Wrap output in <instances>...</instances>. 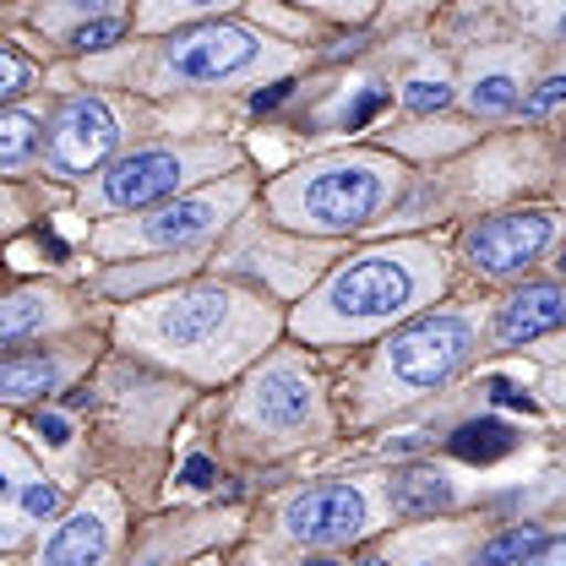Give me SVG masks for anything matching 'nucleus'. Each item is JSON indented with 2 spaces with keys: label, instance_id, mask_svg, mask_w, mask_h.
Here are the masks:
<instances>
[{
  "label": "nucleus",
  "instance_id": "obj_18",
  "mask_svg": "<svg viewBox=\"0 0 566 566\" xmlns=\"http://www.w3.org/2000/svg\"><path fill=\"white\" fill-rule=\"evenodd\" d=\"M44 327V300L39 294H11V300H0V344H17V338H28V333H39Z\"/></svg>",
  "mask_w": 566,
  "mask_h": 566
},
{
  "label": "nucleus",
  "instance_id": "obj_20",
  "mask_svg": "<svg viewBox=\"0 0 566 566\" xmlns=\"http://www.w3.org/2000/svg\"><path fill=\"white\" fill-rule=\"evenodd\" d=\"M469 104H474V115H501V109L517 104V82H512V76H485V82L469 93Z\"/></svg>",
  "mask_w": 566,
  "mask_h": 566
},
{
  "label": "nucleus",
  "instance_id": "obj_33",
  "mask_svg": "<svg viewBox=\"0 0 566 566\" xmlns=\"http://www.w3.org/2000/svg\"><path fill=\"white\" fill-rule=\"evenodd\" d=\"M305 566H344V562H327V556H322V562H305Z\"/></svg>",
  "mask_w": 566,
  "mask_h": 566
},
{
  "label": "nucleus",
  "instance_id": "obj_3",
  "mask_svg": "<svg viewBox=\"0 0 566 566\" xmlns=\"http://www.w3.org/2000/svg\"><path fill=\"white\" fill-rule=\"evenodd\" d=\"M409 294H415V279H409V268L392 262V256H359V262H349L338 279L327 283V305H333L338 316H349V322L392 316V311L409 305Z\"/></svg>",
  "mask_w": 566,
  "mask_h": 566
},
{
  "label": "nucleus",
  "instance_id": "obj_11",
  "mask_svg": "<svg viewBox=\"0 0 566 566\" xmlns=\"http://www.w3.org/2000/svg\"><path fill=\"white\" fill-rule=\"evenodd\" d=\"M109 551V528L98 512H71L55 528V539L44 545V566H98Z\"/></svg>",
  "mask_w": 566,
  "mask_h": 566
},
{
  "label": "nucleus",
  "instance_id": "obj_29",
  "mask_svg": "<svg viewBox=\"0 0 566 566\" xmlns=\"http://www.w3.org/2000/svg\"><path fill=\"white\" fill-rule=\"evenodd\" d=\"M39 436H44L50 447H66V441H71V424L61 420V415H39Z\"/></svg>",
  "mask_w": 566,
  "mask_h": 566
},
{
  "label": "nucleus",
  "instance_id": "obj_6",
  "mask_svg": "<svg viewBox=\"0 0 566 566\" xmlns=\"http://www.w3.org/2000/svg\"><path fill=\"white\" fill-rule=\"evenodd\" d=\"M283 523L305 545H349L365 534V495L354 485H311L289 501Z\"/></svg>",
  "mask_w": 566,
  "mask_h": 566
},
{
  "label": "nucleus",
  "instance_id": "obj_19",
  "mask_svg": "<svg viewBox=\"0 0 566 566\" xmlns=\"http://www.w3.org/2000/svg\"><path fill=\"white\" fill-rule=\"evenodd\" d=\"M39 147V126L17 109H0V169H17L22 158H33Z\"/></svg>",
  "mask_w": 566,
  "mask_h": 566
},
{
  "label": "nucleus",
  "instance_id": "obj_5",
  "mask_svg": "<svg viewBox=\"0 0 566 566\" xmlns=\"http://www.w3.org/2000/svg\"><path fill=\"white\" fill-rule=\"evenodd\" d=\"M115 142H120V126L98 98H66L50 126V164L61 175H87L115 153Z\"/></svg>",
  "mask_w": 566,
  "mask_h": 566
},
{
  "label": "nucleus",
  "instance_id": "obj_25",
  "mask_svg": "<svg viewBox=\"0 0 566 566\" xmlns=\"http://www.w3.org/2000/svg\"><path fill=\"white\" fill-rule=\"evenodd\" d=\"M491 403H506V409H523V415H534V398H528V392H517L506 376H491Z\"/></svg>",
  "mask_w": 566,
  "mask_h": 566
},
{
  "label": "nucleus",
  "instance_id": "obj_31",
  "mask_svg": "<svg viewBox=\"0 0 566 566\" xmlns=\"http://www.w3.org/2000/svg\"><path fill=\"white\" fill-rule=\"evenodd\" d=\"M289 93H294V82H273V87H268V93H256L251 104H256V109H279Z\"/></svg>",
  "mask_w": 566,
  "mask_h": 566
},
{
  "label": "nucleus",
  "instance_id": "obj_9",
  "mask_svg": "<svg viewBox=\"0 0 566 566\" xmlns=\"http://www.w3.org/2000/svg\"><path fill=\"white\" fill-rule=\"evenodd\" d=\"M556 327H566V289H556V283H523V289L501 305V316H495V338H501L506 349L534 344V338H545V333H556Z\"/></svg>",
  "mask_w": 566,
  "mask_h": 566
},
{
  "label": "nucleus",
  "instance_id": "obj_30",
  "mask_svg": "<svg viewBox=\"0 0 566 566\" xmlns=\"http://www.w3.org/2000/svg\"><path fill=\"white\" fill-rule=\"evenodd\" d=\"M381 104H387V93H365V98H359V104L349 109V132H359V126H365V120H370Z\"/></svg>",
  "mask_w": 566,
  "mask_h": 566
},
{
  "label": "nucleus",
  "instance_id": "obj_34",
  "mask_svg": "<svg viewBox=\"0 0 566 566\" xmlns=\"http://www.w3.org/2000/svg\"><path fill=\"white\" fill-rule=\"evenodd\" d=\"M186 6H212V0H186Z\"/></svg>",
  "mask_w": 566,
  "mask_h": 566
},
{
  "label": "nucleus",
  "instance_id": "obj_36",
  "mask_svg": "<svg viewBox=\"0 0 566 566\" xmlns=\"http://www.w3.org/2000/svg\"><path fill=\"white\" fill-rule=\"evenodd\" d=\"M365 566H387V562H365Z\"/></svg>",
  "mask_w": 566,
  "mask_h": 566
},
{
  "label": "nucleus",
  "instance_id": "obj_21",
  "mask_svg": "<svg viewBox=\"0 0 566 566\" xmlns=\"http://www.w3.org/2000/svg\"><path fill=\"white\" fill-rule=\"evenodd\" d=\"M28 87H33V66H28L22 55L0 50V104H6V98H17V93H28Z\"/></svg>",
  "mask_w": 566,
  "mask_h": 566
},
{
  "label": "nucleus",
  "instance_id": "obj_13",
  "mask_svg": "<svg viewBox=\"0 0 566 566\" xmlns=\"http://www.w3.org/2000/svg\"><path fill=\"white\" fill-rule=\"evenodd\" d=\"M387 495H392V512L430 517V512H441V506L452 501V485H447V474H436V469H403V474L387 480Z\"/></svg>",
  "mask_w": 566,
  "mask_h": 566
},
{
  "label": "nucleus",
  "instance_id": "obj_7",
  "mask_svg": "<svg viewBox=\"0 0 566 566\" xmlns=\"http://www.w3.org/2000/svg\"><path fill=\"white\" fill-rule=\"evenodd\" d=\"M551 218L545 212H506V218H491L469 234V262L491 279H506L517 268H528L545 245H551Z\"/></svg>",
  "mask_w": 566,
  "mask_h": 566
},
{
  "label": "nucleus",
  "instance_id": "obj_12",
  "mask_svg": "<svg viewBox=\"0 0 566 566\" xmlns=\"http://www.w3.org/2000/svg\"><path fill=\"white\" fill-rule=\"evenodd\" d=\"M251 415L262 424H273V430H294V424L311 415V387L300 376H289V370H273V376H262Z\"/></svg>",
  "mask_w": 566,
  "mask_h": 566
},
{
  "label": "nucleus",
  "instance_id": "obj_35",
  "mask_svg": "<svg viewBox=\"0 0 566 566\" xmlns=\"http://www.w3.org/2000/svg\"><path fill=\"white\" fill-rule=\"evenodd\" d=\"M562 273H566V251H562Z\"/></svg>",
  "mask_w": 566,
  "mask_h": 566
},
{
  "label": "nucleus",
  "instance_id": "obj_2",
  "mask_svg": "<svg viewBox=\"0 0 566 566\" xmlns=\"http://www.w3.org/2000/svg\"><path fill=\"white\" fill-rule=\"evenodd\" d=\"M469 349H474V333L463 316H424L387 344V365L409 387H441L463 370Z\"/></svg>",
  "mask_w": 566,
  "mask_h": 566
},
{
  "label": "nucleus",
  "instance_id": "obj_4",
  "mask_svg": "<svg viewBox=\"0 0 566 566\" xmlns=\"http://www.w3.org/2000/svg\"><path fill=\"white\" fill-rule=\"evenodd\" d=\"M256 50H262L256 33H245V28H234V22H208V28L175 33L169 50H164V66L175 71V76H186V82H218V76H229V71L251 66Z\"/></svg>",
  "mask_w": 566,
  "mask_h": 566
},
{
  "label": "nucleus",
  "instance_id": "obj_32",
  "mask_svg": "<svg viewBox=\"0 0 566 566\" xmlns=\"http://www.w3.org/2000/svg\"><path fill=\"white\" fill-rule=\"evenodd\" d=\"M359 44H365V39H359V33H349V39H338V44H333V55H338V61H344V55H354V50H359Z\"/></svg>",
  "mask_w": 566,
  "mask_h": 566
},
{
  "label": "nucleus",
  "instance_id": "obj_23",
  "mask_svg": "<svg viewBox=\"0 0 566 566\" xmlns=\"http://www.w3.org/2000/svg\"><path fill=\"white\" fill-rule=\"evenodd\" d=\"M562 104H566V76H545V82L523 98L528 115H551V109H562Z\"/></svg>",
  "mask_w": 566,
  "mask_h": 566
},
{
  "label": "nucleus",
  "instance_id": "obj_22",
  "mask_svg": "<svg viewBox=\"0 0 566 566\" xmlns=\"http://www.w3.org/2000/svg\"><path fill=\"white\" fill-rule=\"evenodd\" d=\"M447 98H452V87H447V82H430V76H420V82H409V93H403V104H409L415 115H430V109H447Z\"/></svg>",
  "mask_w": 566,
  "mask_h": 566
},
{
  "label": "nucleus",
  "instance_id": "obj_1",
  "mask_svg": "<svg viewBox=\"0 0 566 566\" xmlns=\"http://www.w3.org/2000/svg\"><path fill=\"white\" fill-rule=\"evenodd\" d=\"M387 197H392V175H381L376 164H333L300 186V218L322 234H344L359 229Z\"/></svg>",
  "mask_w": 566,
  "mask_h": 566
},
{
  "label": "nucleus",
  "instance_id": "obj_10",
  "mask_svg": "<svg viewBox=\"0 0 566 566\" xmlns=\"http://www.w3.org/2000/svg\"><path fill=\"white\" fill-rule=\"evenodd\" d=\"M223 316H229V300H223L218 289H197V294L175 300V305L158 316V333L175 338V344H208L212 333L223 327Z\"/></svg>",
  "mask_w": 566,
  "mask_h": 566
},
{
  "label": "nucleus",
  "instance_id": "obj_17",
  "mask_svg": "<svg viewBox=\"0 0 566 566\" xmlns=\"http://www.w3.org/2000/svg\"><path fill=\"white\" fill-rule=\"evenodd\" d=\"M539 539H545V534H539L534 523H523V528H506V534H495L491 545L474 556V566H523L528 556H534V551H539Z\"/></svg>",
  "mask_w": 566,
  "mask_h": 566
},
{
  "label": "nucleus",
  "instance_id": "obj_8",
  "mask_svg": "<svg viewBox=\"0 0 566 566\" xmlns=\"http://www.w3.org/2000/svg\"><path fill=\"white\" fill-rule=\"evenodd\" d=\"M180 175H186V164H180L175 153L142 147V153L120 158V164L104 175V202H109V208H147V202H164V197H175Z\"/></svg>",
  "mask_w": 566,
  "mask_h": 566
},
{
  "label": "nucleus",
  "instance_id": "obj_14",
  "mask_svg": "<svg viewBox=\"0 0 566 566\" xmlns=\"http://www.w3.org/2000/svg\"><path fill=\"white\" fill-rule=\"evenodd\" d=\"M212 223H218V202H212V197H191V202H175V208L158 212V218L147 223V240H153V245H186V240L208 234Z\"/></svg>",
  "mask_w": 566,
  "mask_h": 566
},
{
  "label": "nucleus",
  "instance_id": "obj_28",
  "mask_svg": "<svg viewBox=\"0 0 566 566\" xmlns=\"http://www.w3.org/2000/svg\"><path fill=\"white\" fill-rule=\"evenodd\" d=\"M180 480H186V485H197V491H202V485H212V458H202V452H197V458H186Z\"/></svg>",
  "mask_w": 566,
  "mask_h": 566
},
{
  "label": "nucleus",
  "instance_id": "obj_16",
  "mask_svg": "<svg viewBox=\"0 0 566 566\" xmlns=\"http://www.w3.org/2000/svg\"><path fill=\"white\" fill-rule=\"evenodd\" d=\"M512 447H517V436L501 420H469V424H458V436H452V452H458L463 463H495V458H506Z\"/></svg>",
  "mask_w": 566,
  "mask_h": 566
},
{
  "label": "nucleus",
  "instance_id": "obj_27",
  "mask_svg": "<svg viewBox=\"0 0 566 566\" xmlns=\"http://www.w3.org/2000/svg\"><path fill=\"white\" fill-rule=\"evenodd\" d=\"M523 566H566V534L562 539H539V551H534Z\"/></svg>",
  "mask_w": 566,
  "mask_h": 566
},
{
  "label": "nucleus",
  "instance_id": "obj_24",
  "mask_svg": "<svg viewBox=\"0 0 566 566\" xmlns=\"http://www.w3.org/2000/svg\"><path fill=\"white\" fill-rule=\"evenodd\" d=\"M120 33H126L120 22H82V28L71 33V44H76V50H109Z\"/></svg>",
  "mask_w": 566,
  "mask_h": 566
},
{
  "label": "nucleus",
  "instance_id": "obj_26",
  "mask_svg": "<svg viewBox=\"0 0 566 566\" xmlns=\"http://www.w3.org/2000/svg\"><path fill=\"white\" fill-rule=\"evenodd\" d=\"M22 506H28L33 517H50V512L61 506V495H55V485H28V491H22Z\"/></svg>",
  "mask_w": 566,
  "mask_h": 566
},
{
  "label": "nucleus",
  "instance_id": "obj_15",
  "mask_svg": "<svg viewBox=\"0 0 566 566\" xmlns=\"http://www.w3.org/2000/svg\"><path fill=\"white\" fill-rule=\"evenodd\" d=\"M61 387V365L55 359H0V398H44Z\"/></svg>",
  "mask_w": 566,
  "mask_h": 566
}]
</instances>
